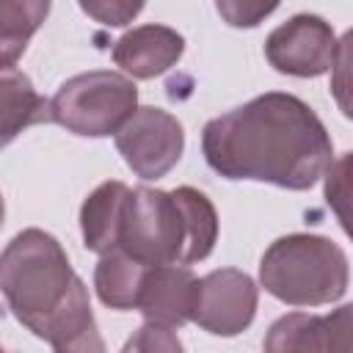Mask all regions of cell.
<instances>
[{
  "label": "cell",
  "instance_id": "1",
  "mask_svg": "<svg viewBox=\"0 0 353 353\" xmlns=\"http://www.w3.org/2000/svg\"><path fill=\"white\" fill-rule=\"evenodd\" d=\"M201 154L223 179L309 190L325 176L334 143L301 97L268 91L210 119L201 130Z\"/></svg>",
  "mask_w": 353,
  "mask_h": 353
},
{
  "label": "cell",
  "instance_id": "2",
  "mask_svg": "<svg viewBox=\"0 0 353 353\" xmlns=\"http://www.w3.org/2000/svg\"><path fill=\"white\" fill-rule=\"evenodd\" d=\"M218 243L215 204L196 188L174 190L130 188L124 201L119 248L141 265H193L212 254Z\"/></svg>",
  "mask_w": 353,
  "mask_h": 353
},
{
  "label": "cell",
  "instance_id": "3",
  "mask_svg": "<svg viewBox=\"0 0 353 353\" xmlns=\"http://www.w3.org/2000/svg\"><path fill=\"white\" fill-rule=\"evenodd\" d=\"M0 290L17 323L39 339H50L69 309L88 295L63 245L36 226L22 229L3 248Z\"/></svg>",
  "mask_w": 353,
  "mask_h": 353
},
{
  "label": "cell",
  "instance_id": "4",
  "mask_svg": "<svg viewBox=\"0 0 353 353\" xmlns=\"http://www.w3.org/2000/svg\"><path fill=\"white\" fill-rule=\"evenodd\" d=\"M347 254L323 234H284L259 259V284L287 306H323L347 292Z\"/></svg>",
  "mask_w": 353,
  "mask_h": 353
},
{
  "label": "cell",
  "instance_id": "5",
  "mask_svg": "<svg viewBox=\"0 0 353 353\" xmlns=\"http://www.w3.org/2000/svg\"><path fill=\"white\" fill-rule=\"evenodd\" d=\"M138 88L127 74L94 69L61 83L50 99L52 121L83 138H108L135 116Z\"/></svg>",
  "mask_w": 353,
  "mask_h": 353
},
{
  "label": "cell",
  "instance_id": "6",
  "mask_svg": "<svg viewBox=\"0 0 353 353\" xmlns=\"http://www.w3.org/2000/svg\"><path fill=\"white\" fill-rule=\"evenodd\" d=\"M116 149L141 179H163L185 152V130L176 116L163 108H138L116 132Z\"/></svg>",
  "mask_w": 353,
  "mask_h": 353
},
{
  "label": "cell",
  "instance_id": "7",
  "mask_svg": "<svg viewBox=\"0 0 353 353\" xmlns=\"http://www.w3.org/2000/svg\"><path fill=\"white\" fill-rule=\"evenodd\" d=\"M336 36L317 14H295L265 39L268 63L292 77H320L334 66Z\"/></svg>",
  "mask_w": 353,
  "mask_h": 353
},
{
  "label": "cell",
  "instance_id": "8",
  "mask_svg": "<svg viewBox=\"0 0 353 353\" xmlns=\"http://www.w3.org/2000/svg\"><path fill=\"white\" fill-rule=\"evenodd\" d=\"M259 290L245 270L218 268L201 279L193 323L212 336H237L256 317Z\"/></svg>",
  "mask_w": 353,
  "mask_h": 353
},
{
  "label": "cell",
  "instance_id": "9",
  "mask_svg": "<svg viewBox=\"0 0 353 353\" xmlns=\"http://www.w3.org/2000/svg\"><path fill=\"white\" fill-rule=\"evenodd\" d=\"M262 353H353V303L328 314L290 312L279 317L265 334Z\"/></svg>",
  "mask_w": 353,
  "mask_h": 353
},
{
  "label": "cell",
  "instance_id": "10",
  "mask_svg": "<svg viewBox=\"0 0 353 353\" xmlns=\"http://www.w3.org/2000/svg\"><path fill=\"white\" fill-rule=\"evenodd\" d=\"M199 292H201V279L193 276L190 268L154 265L146 268L143 273L135 309L146 317V323L179 328L185 323H193V314L199 309Z\"/></svg>",
  "mask_w": 353,
  "mask_h": 353
},
{
  "label": "cell",
  "instance_id": "11",
  "mask_svg": "<svg viewBox=\"0 0 353 353\" xmlns=\"http://www.w3.org/2000/svg\"><path fill=\"white\" fill-rule=\"evenodd\" d=\"M185 52V39L168 25H138L127 30L116 44H113V63L135 77V80H152L171 66Z\"/></svg>",
  "mask_w": 353,
  "mask_h": 353
},
{
  "label": "cell",
  "instance_id": "12",
  "mask_svg": "<svg viewBox=\"0 0 353 353\" xmlns=\"http://www.w3.org/2000/svg\"><path fill=\"white\" fill-rule=\"evenodd\" d=\"M127 196L130 188L119 179L102 182L85 196L80 207V232H83V245L91 254L105 256L119 248V226Z\"/></svg>",
  "mask_w": 353,
  "mask_h": 353
},
{
  "label": "cell",
  "instance_id": "13",
  "mask_svg": "<svg viewBox=\"0 0 353 353\" xmlns=\"http://www.w3.org/2000/svg\"><path fill=\"white\" fill-rule=\"evenodd\" d=\"M0 91H3V143L6 146L30 124L52 121L50 102L33 88L30 77L17 66H3Z\"/></svg>",
  "mask_w": 353,
  "mask_h": 353
},
{
  "label": "cell",
  "instance_id": "14",
  "mask_svg": "<svg viewBox=\"0 0 353 353\" xmlns=\"http://www.w3.org/2000/svg\"><path fill=\"white\" fill-rule=\"evenodd\" d=\"M146 268L149 265L135 262L124 251H113V254L99 256V262L94 268V290H97L99 301L116 312L135 309Z\"/></svg>",
  "mask_w": 353,
  "mask_h": 353
},
{
  "label": "cell",
  "instance_id": "15",
  "mask_svg": "<svg viewBox=\"0 0 353 353\" xmlns=\"http://www.w3.org/2000/svg\"><path fill=\"white\" fill-rule=\"evenodd\" d=\"M50 14V3L44 0H6L0 6V52L3 66H14L25 52L30 36L39 30L44 17Z\"/></svg>",
  "mask_w": 353,
  "mask_h": 353
},
{
  "label": "cell",
  "instance_id": "16",
  "mask_svg": "<svg viewBox=\"0 0 353 353\" xmlns=\"http://www.w3.org/2000/svg\"><path fill=\"white\" fill-rule=\"evenodd\" d=\"M55 353H108L105 339L97 328L94 312H91V298H80L69 314L55 325L52 336L47 339Z\"/></svg>",
  "mask_w": 353,
  "mask_h": 353
},
{
  "label": "cell",
  "instance_id": "17",
  "mask_svg": "<svg viewBox=\"0 0 353 353\" xmlns=\"http://www.w3.org/2000/svg\"><path fill=\"white\" fill-rule=\"evenodd\" d=\"M323 196L345 234L353 240V152L336 157L323 176Z\"/></svg>",
  "mask_w": 353,
  "mask_h": 353
},
{
  "label": "cell",
  "instance_id": "18",
  "mask_svg": "<svg viewBox=\"0 0 353 353\" xmlns=\"http://www.w3.org/2000/svg\"><path fill=\"white\" fill-rule=\"evenodd\" d=\"M331 97L345 119L353 121V28L336 41V55L331 66Z\"/></svg>",
  "mask_w": 353,
  "mask_h": 353
},
{
  "label": "cell",
  "instance_id": "19",
  "mask_svg": "<svg viewBox=\"0 0 353 353\" xmlns=\"http://www.w3.org/2000/svg\"><path fill=\"white\" fill-rule=\"evenodd\" d=\"M119 353H185V345L174 328L143 323L138 331H132V336L121 345Z\"/></svg>",
  "mask_w": 353,
  "mask_h": 353
},
{
  "label": "cell",
  "instance_id": "20",
  "mask_svg": "<svg viewBox=\"0 0 353 353\" xmlns=\"http://www.w3.org/2000/svg\"><path fill=\"white\" fill-rule=\"evenodd\" d=\"M80 11L88 14L91 19L102 22V25L121 28V25L132 22L143 11V3H127V0H83L80 3Z\"/></svg>",
  "mask_w": 353,
  "mask_h": 353
},
{
  "label": "cell",
  "instance_id": "21",
  "mask_svg": "<svg viewBox=\"0 0 353 353\" xmlns=\"http://www.w3.org/2000/svg\"><path fill=\"white\" fill-rule=\"evenodd\" d=\"M276 8H279L276 3H240V0H218L215 3V11L232 28H256Z\"/></svg>",
  "mask_w": 353,
  "mask_h": 353
}]
</instances>
